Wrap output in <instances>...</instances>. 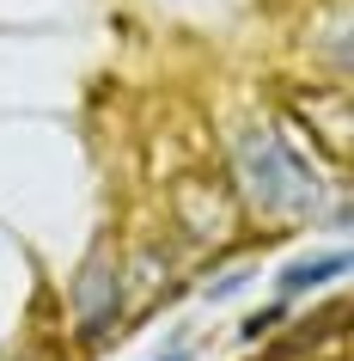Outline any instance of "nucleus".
<instances>
[{
	"mask_svg": "<svg viewBox=\"0 0 354 361\" xmlns=\"http://www.w3.org/2000/svg\"><path fill=\"white\" fill-rule=\"evenodd\" d=\"M281 324V306H269V312H257V319H244V343H257L263 331H275Z\"/></svg>",
	"mask_w": 354,
	"mask_h": 361,
	"instance_id": "20e7f679",
	"label": "nucleus"
},
{
	"mask_svg": "<svg viewBox=\"0 0 354 361\" xmlns=\"http://www.w3.org/2000/svg\"><path fill=\"white\" fill-rule=\"evenodd\" d=\"M171 361H184V355H171Z\"/></svg>",
	"mask_w": 354,
	"mask_h": 361,
	"instance_id": "39448f33",
	"label": "nucleus"
},
{
	"mask_svg": "<svg viewBox=\"0 0 354 361\" xmlns=\"http://www.w3.org/2000/svg\"><path fill=\"white\" fill-rule=\"evenodd\" d=\"M74 300H80V319H86V337H104L110 331V319H116V306H122V288H116V269H110V257H98L86 276H80V288H74Z\"/></svg>",
	"mask_w": 354,
	"mask_h": 361,
	"instance_id": "f03ea898",
	"label": "nucleus"
},
{
	"mask_svg": "<svg viewBox=\"0 0 354 361\" xmlns=\"http://www.w3.org/2000/svg\"><path fill=\"white\" fill-rule=\"evenodd\" d=\"M239 178H244V196H251V209L263 214H281V221H293V214H312L324 202V184H317V171L299 159L275 129H251L239 141Z\"/></svg>",
	"mask_w": 354,
	"mask_h": 361,
	"instance_id": "f257e3e1",
	"label": "nucleus"
},
{
	"mask_svg": "<svg viewBox=\"0 0 354 361\" xmlns=\"http://www.w3.org/2000/svg\"><path fill=\"white\" fill-rule=\"evenodd\" d=\"M348 269V257L342 251H324V257H305V264H293L287 276H281V294H305V288L330 282V276H342Z\"/></svg>",
	"mask_w": 354,
	"mask_h": 361,
	"instance_id": "7ed1b4c3",
	"label": "nucleus"
}]
</instances>
